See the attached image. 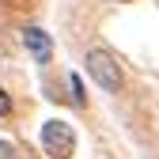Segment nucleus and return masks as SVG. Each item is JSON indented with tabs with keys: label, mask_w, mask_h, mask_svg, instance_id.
Here are the masks:
<instances>
[{
	"label": "nucleus",
	"mask_w": 159,
	"mask_h": 159,
	"mask_svg": "<svg viewBox=\"0 0 159 159\" xmlns=\"http://www.w3.org/2000/svg\"><path fill=\"white\" fill-rule=\"evenodd\" d=\"M87 76L95 80L102 91H110V95H117L121 91V68H117V61H114V53H106V49H87Z\"/></svg>",
	"instance_id": "1"
},
{
	"label": "nucleus",
	"mask_w": 159,
	"mask_h": 159,
	"mask_svg": "<svg viewBox=\"0 0 159 159\" xmlns=\"http://www.w3.org/2000/svg\"><path fill=\"white\" fill-rule=\"evenodd\" d=\"M38 140H42V148H46V155L49 159H68L72 155V148H76V133H72V125L68 121H46L42 125V133H38Z\"/></svg>",
	"instance_id": "2"
},
{
	"label": "nucleus",
	"mask_w": 159,
	"mask_h": 159,
	"mask_svg": "<svg viewBox=\"0 0 159 159\" xmlns=\"http://www.w3.org/2000/svg\"><path fill=\"white\" fill-rule=\"evenodd\" d=\"M23 46L30 49V57L38 65H49V57H53V42H49V34L42 27H27L23 30Z\"/></svg>",
	"instance_id": "3"
},
{
	"label": "nucleus",
	"mask_w": 159,
	"mask_h": 159,
	"mask_svg": "<svg viewBox=\"0 0 159 159\" xmlns=\"http://www.w3.org/2000/svg\"><path fill=\"white\" fill-rule=\"evenodd\" d=\"M68 91H72V102H76V106H84V102H87L84 84H80V76H76V72H68Z\"/></svg>",
	"instance_id": "4"
},
{
	"label": "nucleus",
	"mask_w": 159,
	"mask_h": 159,
	"mask_svg": "<svg viewBox=\"0 0 159 159\" xmlns=\"http://www.w3.org/2000/svg\"><path fill=\"white\" fill-rule=\"evenodd\" d=\"M8 114H11V95L0 87V117H8Z\"/></svg>",
	"instance_id": "5"
},
{
	"label": "nucleus",
	"mask_w": 159,
	"mask_h": 159,
	"mask_svg": "<svg viewBox=\"0 0 159 159\" xmlns=\"http://www.w3.org/2000/svg\"><path fill=\"white\" fill-rule=\"evenodd\" d=\"M0 159H15V148L8 140H0Z\"/></svg>",
	"instance_id": "6"
}]
</instances>
